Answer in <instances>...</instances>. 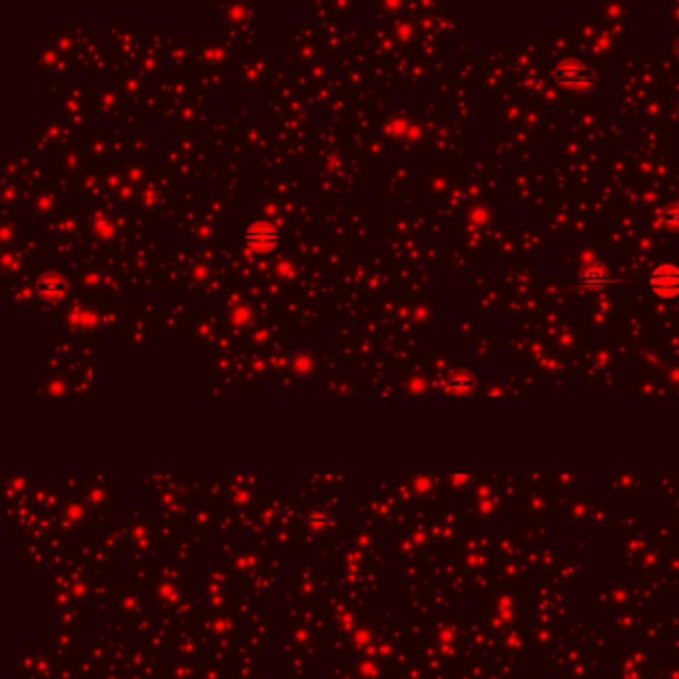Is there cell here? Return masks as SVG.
Wrapping results in <instances>:
<instances>
[{
    "label": "cell",
    "mask_w": 679,
    "mask_h": 679,
    "mask_svg": "<svg viewBox=\"0 0 679 679\" xmlns=\"http://www.w3.org/2000/svg\"><path fill=\"white\" fill-rule=\"evenodd\" d=\"M676 52L679 54V42H678V44H676Z\"/></svg>",
    "instance_id": "7"
},
{
    "label": "cell",
    "mask_w": 679,
    "mask_h": 679,
    "mask_svg": "<svg viewBox=\"0 0 679 679\" xmlns=\"http://www.w3.org/2000/svg\"><path fill=\"white\" fill-rule=\"evenodd\" d=\"M648 285L652 289L653 293L662 299H673L679 295V267L676 265H659L655 267L652 273H650V279H648Z\"/></svg>",
    "instance_id": "1"
},
{
    "label": "cell",
    "mask_w": 679,
    "mask_h": 679,
    "mask_svg": "<svg viewBox=\"0 0 679 679\" xmlns=\"http://www.w3.org/2000/svg\"><path fill=\"white\" fill-rule=\"evenodd\" d=\"M578 281H580V285H584L586 289H601L608 285L610 273L600 263H588V265H584L580 269Z\"/></svg>",
    "instance_id": "4"
},
{
    "label": "cell",
    "mask_w": 679,
    "mask_h": 679,
    "mask_svg": "<svg viewBox=\"0 0 679 679\" xmlns=\"http://www.w3.org/2000/svg\"><path fill=\"white\" fill-rule=\"evenodd\" d=\"M662 222L671 229H679V203H671L662 211Z\"/></svg>",
    "instance_id": "6"
},
{
    "label": "cell",
    "mask_w": 679,
    "mask_h": 679,
    "mask_svg": "<svg viewBox=\"0 0 679 679\" xmlns=\"http://www.w3.org/2000/svg\"><path fill=\"white\" fill-rule=\"evenodd\" d=\"M38 291H40V295H44L46 299L60 297V295H62V293L66 291L64 279H62L60 275H56V273L44 275V277H42V279L38 281Z\"/></svg>",
    "instance_id": "5"
},
{
    "label": "cell",
    "mask_w": 679,
    "mask_h": 679,
    "mask_svg": "<svg viewBox=\"0 0 679 679\" xmlns=\"http://www.w3.org/2000/svg\"><path fill=\"white\" fill-rule=\"evenodd\" d=\"M243 239L249 249H253L257 253H267L279 245V231L269 222H253L245 229Z\"/></svg>",
    "instance_id": "2"
},
{
    "label": "cell",
    "mask_w": 679,
    "mask_h": 679,
    "mask_svg": "<svg viewBox=\"0 0 679 679\" xmlns=\"http://www.w3.org/2000/svg\"><path fill=\"white\" fill-rule=\"evenodd\" d=\"M552 76H554V80L558 84L568 86V88H586V86L594 84V74L589 72L586 66H582L580 62H574V60H564V62H560V64L552 70Z\"/></svg>",
    "instance_id": "3"
}]
</instances>
